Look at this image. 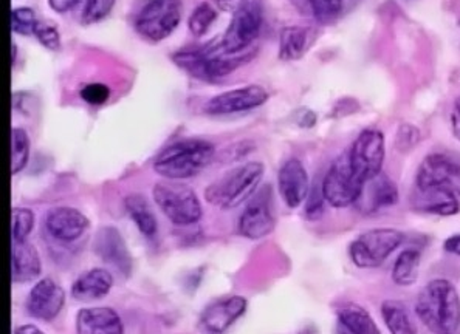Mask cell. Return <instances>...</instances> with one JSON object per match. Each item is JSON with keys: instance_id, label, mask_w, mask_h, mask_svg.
Masks as SVG:
<instances>
[{"instance_id": "cell-27", "label": "cell", "mask_w": 460, "mask_h": 334, "mask_svg": "<svg viewBox=\"0 0 460 334\" xmlns=\"http://www.w3.org/2000/svg\"><path fill=\"white\" fill-rule=\"evenodd\" d=\"M297 12L312 17L316 22L331 23L342 13V0H292Z\"/></svg>"}, {"instance_id": "cell-40", "label": "cell", "mask_w": 460, "mask_h": 334, "mask_svg": "<svg viewBox=\"0 0 460 334\" xmlns=\"http://www.w3.org/2000/svg\"><path fill=\"white\" fill-rule=\"evenodd\" d=\"M248 0H216V4L219 5L220 10H224V12L234 13L237 10H241L242 6L247 4Z\"/></svg>"}, {"instance_id": "cell-38", "label": "cell", "mask_w": 460, "mask_h": 334, "mask_svg": "<svg viewBox=\"0 0 460 334\" xmlns=\"http://www.w3.org/2000/svg\"><path fill=\"white\" fill-rule=\"evenodd\" d=\"M419 136L420 135H419V130L416 127L403 126V127L400 128L399 135H397V147L403 152L410 151V149H412L417 145Z\"/></svg>"}, {"instance_id": "cell-39", "label": "cell", "mask_w": 460, "mask_h": 334, "mask_svg": "<svg viewBox=\"0 0 460 334\" xmlns=\"http://www.w3.org/2000/svg\"><path fill=\"white\" fill-rule=\"evenodd\" d=\"M81 0H49L51 10L57 13H67L79 5Z\"/></svg>"}, {"instance_id": "cell-37", "label": "cell", "mask_w": 460, "mask_h": 334, "mask_svg": "<svg viewBox=\"0 0 460 334\" xmlns=\"http://www.w3.org/2000/svg\"><path fill=\"white\" fill-rule=\"evenodd\" d=\"M324 194H323V186L310 190L307 197V205H305V215L309 220H318L324 212Z\"/></svg>"}, {"instance_id": "cell-41", "label": "cell", "mask_w": 460, "mask_h": 334, "mask_svg": "<svg viewBox=\"0 0 460 334\" xmlns=\"http://www.w3.org/2000/svg\"><path fill=\"white\" fill-rule=\"evenodd\" d=\"M451 127L456 138L460 139V98L456 101L455 109L451 113Z\"/></svg>"}, {"instance_id": "cell-46", "label": "cell", "mask_w": 460, "mask_h": 334, "mask_svg": "<svg viewBox=\"0 0 460 334\" xmlns=\"http://www.w3.org/2000/svg\"><path fill=\"white\" fill-rule=\"evenodd\" d=\"M459 25H460V21H459Z\"/></svg>"}, {"instance_id": "cell-6", "label": "cell", "mask_w": 460, "mask_h": 334, "mask_svg": "<svg viewBox=\"0 0 460 334\" xmlns=\"http://www.w3.org/2000/svg\"><path fill=\"white\" fill-rule=\"evenodd\" d=\"M181 21L180 0H146L135 16V30L145 40L160 42L174 33Z\"/></svg>"}, {"instance_id": "cell-12", "label": "cell", "mask_w": 460, "mask_h": 334, "mask_svg": "<svg viewBox=\"0 0 460 334\" xmlns=\"http://www.w3.org/2000/svg\"><path fill=\"white\" fill-rule=\"evenodd\" d=\"M275 215L271 207V190L264 188L254 195L239 218V233L250 240L264 239L275 229Z\"/></svg>"}, {"instance_id": "cell-3", "label": "cell", "mask_w": 460, "mask_h": 334, "mask_svg": "<svg viewBox=\"0 0 460 334\" xmlns=\"http://www.w3.org/2000/svg\"><path fill=\"white\" fill-rule=\"evenodd\" d=\"M250 56H233L225 53L222 45L202 48H186L172 55V61L188 75L202 81H216L234 72Z\"/></svg>"}, {"instance_id": "cell-35", "label": "cell", "mask_w": 460, "mask_h": 334, "mask_svg": "<svg viewBox=\"0 0 460 334\" xmlns=\"http://www.w3.org/2000/svg\"><path fill=\"white\" fill-rule=\"evenodd\" d=\"M81 98L92 106H102L111 98V89L102 83L87 84L81 89Z\"/></svg>"}, {"instance_id": "cell-28", "label": "cell", "mask_w": 460, "mask_h": 334, "mask_svg": "<svg viewBox=\"0 0 460 334\" xmlns=\"http://www.w3.org/2000/svg\"><path fill=\"white\" fill-rule=\"evenodd\" d=\"M383 321L391 334H417V327L408 308L399 301L383 302Z\"/></svg>"}, {"instance_id": "cell-7", "label": "cell", "mask_w": 460, "mask_h": 334, "mask_svg": "<svg viewBox=\"0 0 460 334\" xmlns=\"http://www.w3.org/2000/svg\"><path fill=\"white\" fill-rule=\"evenodd\" d=\"M404 235L397 229H372L350 243L349 256L358 268H376L403 243Z\"/></svg>"}, {"instance_id": "cell-25", "label": "cell", "mask_w": 460, "mask_h": 334, "mask_svg": "<svg viewBox=\"0 0 460 334\" xmlns=\"http://www.w3.org/2000/svg\"><path fill=\"white\" fill-rule=\"evenodd\" d=\"M340 327L350 334H382L376 321L365 308L358 305H346L338 310Z\"/></svg>"}, {"instance_id": "cell-23", "label": "cell", "mask_w": 460, "mask_h": 334, "mask_svg": "<svg viewBox=\"0 0 460 334\" xmlns=\"http://www.w3.org/2000/svg\"><path fill=\"white\" fill-rule=\"evenodd\" d=\"M112 286V274L102 268H93L75 280L72 295L79 302L98 301L109 294Z\"/></svg>"}, {"instance_id": "cell-16", "label": "cell", "mask_w": 460, "mask_h": 334, "mask_svg": "<svg viewBox=\"0 0 460 334\" xmlns=\"http://www.w3.org/2000/svg\"><path fill=\"white\" fill-rule=\"evenodd\" d=\"M93 250L102 262L119 269L126 277L132 273V256L119 229L113 226H102L98 229L93 242Z\"/></svg>"}, {"instance_id": "cell-19", "label": "cell", "mask_w": 460, "mask_h": 334, "mask_svg": "<svg viewBox=\"0 0 460 334\" xmlns=\"http://www.w3.org/2000/svg\"><path fill=\"white\" fill-rule=\"evenodd\" d=\"M45 228L53 239L70 243L83 237L89 229V218L75 207H55L45 218Z\"/></svg>"}, {"instance_id": "cell-26", "label": "cell", "mask_w": 460, "mask_h": 334, "mask_svg": "<svg viewBox=\"0 0 460 334\" xmlns=\"http://www.w3.org/2000/svg\"><path fill=\"white\" fill-rule=\"evenodd\" d=\"M309 28L286 27L279 40V57L282 61H297L309 50Z\"/></svg>"}, {"instance_id": "cell-44", "label": "cell", "mask_w": 460, "mask_h": 334, "mask_svg": "<svg viewBox=\"0 0 460 334\" xmlns=\"http://www.w3.org/2000/svg\"><path fill=\"white\" fill-rule=\"evenodd\" d=\"M301 334H318V331H316L314 327H309V329L304 330L303 333Z\"/></svg>"}, {"instance_id": "cell-31", "label": "cell", "mask_w": 460, "mask_h": 334, "mask_svg": "<svg viewBox=\"0 0 460 334\" xmlns=\"http://www.w3.org/2000/svg\"><path fill=\"white\" fill-rule=\"evenodd\" d=\"M217 19V12L214 6L209 5L207 2H203L200 5L197 6L196 10L192 12L188 21V28L194 36L200 38L203 34H207L211 25L216 22Z\"/></svg>"}, {"instance_id": "cell-15", "label": "cell", "mask_w": 460, "mask_h": 334, "mask_svg": "<svg viewBox=\"0 0 460 334\" xmlns=\"http://www.w3.org/2000/svg\"><path fill=\"white\" fill-rule=\"evenodd\" d=\"M412 207L419 212L449 217L460 212V194L447 186H416L411 195Z\"/></svg>"}, {"instance_id": "cell-22", "label": "cell", "mask_w": 460, "mask_h": 334, "mask_svg": "<svg viewBox=\"0 0 460 334\" xmlns=\"http://www.w3.org/2000/svg\"><path fill=\"white\" fill-rule=\"evenodd\" d=\"M12 260L13 284H27L40 277V252L27 240L13 242Z\"/></svg>"}, {"instance_id": "cell-42", "label": "cell", "mask_w": 460, "mask_h": 334, "mask_svg": "<svg viewBox=\"0 0 460 334\" xmlns=\"http://www.w3.org/2000/svg\"><path fill=\"white\" fill-rule=\"evenodd\" d=\"M445 250L460 257V234L451 235L445 240Z\"/></svg>"}, {"instance_id": "cell-4", "label": "cell", "mask_w": 460, "mask_h": 334, "mask_svg": "<svg viewBox=\"0 0 460 334\" xmlns=\"http://www.w3.org/2000/svg\"><path fill=\"white\" fill-rule=\"evenodd\" d=\"M262 177H264L262 163H247L243 166L233 169L231 172L211 184L205 192V197L214 207L220 209H233L248 200L256 192Z\"/></svg>"}, {"instance_id": "cell-21", "label": "cell", "mask_w": 460, "mask_h": 334, "mask_svg": "<svg viewBox=\"0 0 460 334\" xmlns=\"http://www.w3.org/2000/svg\"><path fill=\"white\" fill-rule=\"evenodd\" d=\"M76 333L124 334L123 321L119 312L107 306L84 308L76 316Z\"/></svg>"}, {"instance_id": "cell-43", "label": "cell", "mask_w": 460, "mask_h": 334, "mask_svg": "<svg viewBox=\"0 0 460 334\" xmlns=\"http://www.w3.org/2000/svg\"><path fill=\"white\" fill-rule=\"evenodd\" d=\"M14 334H44L40 331L38 327H34V325H22V327H19L14 331Z\"/></svg>"}, {"instance_id": "cell-45", "label": "cell", "mask_w": 460, "mask_h": 334, "mask_svg": "<svg viewBox=\"0 0 460 334\" xmlns=\"http://www.w3.org/2000/svg\"><path fill=\"white\" fill-rule=\"evenodd\" d=\"M338 334H350L349 331H346V330L342 329V327H340V330H338Z\"/></svg>"}, {"instance_id": "cell-33", "label": "cell", "mask_w": 460, "mask_h": 334, "mask_svg": "<svg viewBox=\"0 0 460 334\" xmlns=\"http://www.w3.org/2000/svg\"><path fill=\"white\" fill-rule=\"evenodd\" d=\"M38 22L40 21L36 19V14L31 8L22 6V8H14L12 12V28L14 33L30 36L34 33V28Z\"/></svg>"}, {"instance_id": "cell-13", "label": "cell", "mask_w": 460, "mask_h": 334, "mask_svg": "<svg viewBox=\"0 0 460 334\" xmlns=\"http://www.w3.org/2000/svg\"><path fill=\"white\" fill-rule=\"evenodd\" d=\"M416 186H447L460 194V156L428 155L419 167Z\"/></svg>"}, {"instance_id": "cell-5", "label": "cell", "mask_w": 460, "mask_h": 334, "mask_svg": "<svg viewBox=\"0 0 460 334\" xmlns=\"http://www.w3.org/2000/svg\"><path fill=\"white\" fill-rule=\"evenodd\" d=\"M154 200L164 215L179 226L194 224L202 218V205L196 192L179 183H157L152 189Z\"/></svg>"}, {"instance_id": "cell-20", "label": "cell", "mask_w": 460, "mask_h": 334, "mask_svg": "<svg viewBox=\"0 0 460 334\" xmlns=\"http://www.w3.org/2000/svg\"><path fill=\"white\" fill-rule=\"evenodd\" d=\"M399 201V190L395 188L393 180L385 173H378L374 179L367 180L359 192L358 200L355 207L363 214H376V212L391 207Z\"/></svg>"}, {"instance_id": "cell-11", "label": "cell", "mask_w": 460, "mask_h": 334, "mask_svg": "<svg viewBox=\"0 0 460 334\" xmlns=\"http://www.w3.org/2000/svg\"><path fill=\"white\" fill-rule=\"evenodd\" d=\"M248 301L242 295H226L211 302L199 319L205 334H224L247 312Z\"/></svg>"}, {"instance_id": "cell-30", "label": "cell", "mask_w": 460, "mask_h": 334, "mask_svg": "<svg viewBox=\"0 0 460 334\" xmlns=\"http://www.w3.org/2000/svg\"><path fill=\"white\" fill-rule=\"evenodd\" d=\"M12 172H22L30 158L29 134L23 128L14 127L12 134Z\"/></svg>"}, {"instance_id": "cell-8", "label": "cell", "mask_w": 460, "mask_h": 334, "mask_svg": "<svg viewBox=\"0 0 460 334\" xmlns=\"http://www.w3.org/2000/svg\"><path fill=\"white\" fill-rule=\"evenodd\" d=\"M363 184L365 183L354 172L349 154L346 152L332 163L331 169L327 171L321 186L324 198L331 207H348L358 200Z\"/></svg>"}, {"instance_id": "cell-9", "label": "cell", "mask_w": 460, "mask_h": 334, "mask_svg": "<svg viewBox=\"0 0 460 334\" xmlns=\"http://www.w3.org/2000/svg\"><path fill=\"white\" fill-rule=\"evenodd\" d=\"M262 8L256 2H247L233 14L230 25L225 31L220 45L225 53L236 56L248 48L258 40L261 28H262Z\"/></svg>"}, {"instance_id": "cell-32", "label": "cell", "mask_w": 460, "mask_h": 334, "mask_svg": "<svg viewBox=\"0 0 460 334\" xmlns=\"http://www.w3.org/2000/svg\"><path fill=\"white\" fill-rule=\"evenodd\" d=\"M34 214L27 207H14L13 209V242L27 240L30 233L33 231Z\"/></svg>"}, {"instance_id": "cell-34", "label": "cell", "mask_w": 460, "mask_h": 334, "mask_svg": "<svg viewBox=\"0 0 460 334\" xmlns=\"http://www.w3.org/2000/svg\"><path fill=\"white\" fill-rule=\"evenodd\" d=\"M117 0H87L84 12H83V22L96 23L102 22L113 10Z\"/></svg>"}, {"instance_id": "cell-36", "label": "cell", "mask_w": 460, "mask_h": 334, "mask_svg": "<svg viewBox=\"0 0 460 334\" xmlns=\"http://www.w3.org/2000/svg\"><path fill=\"white\" fill-rule=\"evenodd\" d=\"M34 36L38 38L40 44L47 47L49 50H59L61 47V40H59V33H58L57 28L47 22L36 23L34 28Z\"/></svg>"}, {"instance_id": "cell-10", "label": "cell", "mask_w": 460, "mask_h": 334, "mask_svg": "<svg viewBox=\"0 0 460 334\" xmlns=\"http://www.w3.org/2000/svg\"><path fill=\"white\" fill-rule=\"evenodd\" d=\"M348 154L354 172L363 183L374 179L382 173L385 163V138L382 132L376 128H367L361 132Z\"/></svg>"}, {"instance_id": "cell-24", "label": "cell", "mask_w": 460, "mask_h": 334, "mask_svg": "<svg viewBox=\"0 0 460 334\" xmlns=\"http://www.w3.org/2000/svg\"><path fill=\"white\" fill-rule=\"evenodd\" d=\"M124 207H126V211L132 218V222L137 224V228H138L141 234L147 237V239L155 237L158 229L157 218L154 215L149 203L143 195H128L126 200H124Z\"/></svg>"}, {"instance_id": "cell-17", "label": "cell", "mask_w": 460, "mask_h": 334, "mask_svg": "<svg viewBox=\"0 0 460 334\" xmlns=\"http://www.w3.org/2000/svg\"><path fill=\"white\" fill-rule=\"evenodd\" d=\"M64 303L66 293L62 286L51 278H42L30 291L27 312L40 321H53L61 312Z\"/></svg>"}, {"instance_id": "cell-29", "label": "cell", "mask_w": 460, "mask_h": 334, "mask_svg": "<svg viewBox=\"0 0 460 334\" xmlns=\"http://www.w3.org/2000/svg\"><path fill=\"white\" fill-rule=\"evenodd\" d=\"M421 252L417 248H408L400 252L393 268V280L400 286L416 284L420 269Z\"/></svg>"}, {"instance_id": "cell-14", "label": "cell", "mask_w": 460, "mask_h": 334, "mask_svg": "<svg viewBox=\"0 0 460 334\" xmlns=\"http://www.w3.org/2000/svg\"><path fill=\"white\" fill-rule=\"evenodd\" d=\"M269 101V92L261 85H247L241 89L224 92L216 95L207 102L205 111L208 115H231L239 111L252 110L256 107L264 106Z\"/></svg>"}, {"instance_id": "cell-1", "label": "cell", "mask_w": 460, "mask_h": 334, "mask_svg": "<svg viewBox=\"0 0 460 334\" xmlns=\"http://www.w3.org/2000/svg\"><path fill=\"white\" fill-rule=\"evenodd\" d=\"M417 316L434 334H456L460 327V299L455 285L436 278L420 291L416 303Z\"/></svg>"}, {"instance_id": "cell-18", "label": "cell", "mask_w": 460, "mask_h": 334, "mask_svg": "<svg viewBox=\"0 0 460 334\" xmlns=\"http://www.w3.org/2000/svg\"><path fill=\"white\" fill-rule=\"evenodd\" d=\"M278 186L287 207L292 209L301 207L310 192L309 173L303 163L296 158L284 163L278 175Z\"/></svg>"}, {"instance_id": "cell-2", "label": "cell", "mask_w": 460, "mask_h": 334, "mask_svg": "<svg viewBox=\"0 0 460 334\" xmlns=\"http://www.w3.org/2000/svg\"><path fill=\"white\" fill-rule=\"evenodd\" d=\"M214 145L205 139L175 141L158 154L154 171L168 180H186L202 172L213 162Z\"/></svg>"}]
</instances>
